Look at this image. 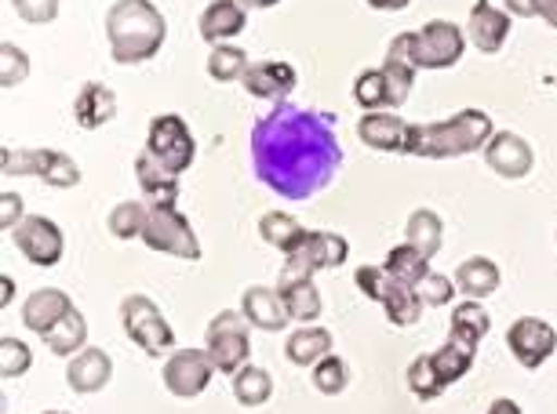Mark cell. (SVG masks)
I'll return each mask as SVG.
<instances>
[{"label": "cell", "mask_w": 557, "mask_h": 414, "mask_svg": "<svg viewBox=\"0 0 557 414\" xmlns=\"http://www.w3.org/2000/svg\"><path fill=\"white\" fill-rule=\"evenodd\" d=\"M343 164L332 116L277 102L251 127V167L285 200H310L332 186Z\"/></svg>", "instance_id": "obj_1"}, {"label": "cell", "mask_w": 557, "mask_h": 414, "mask_svg": "<svg viewBox=\"0 0 557 414\" xmlns=\"http://www.w3.org/2000/svg\"><path fill=\"white\" fill-rule=\"evenodd\" d=\"M107 37L113 62L139 66L164 48L168 23L150 0H117L107 12Z\"/></svg>", "instance_id": "obj_2"}, {"label": "cell", "mask_w": 557, "mask_h": 414, "mask_svg": "<svg viewBox=\"0 0 557 414\" xmlns=\"http://www.w3.org/2000/svg\"><path fill=\"white\" fill-rule=\"evenodd\" d=\"M492 131V116L485 110H462L441 124H412L408 153L426 156V161H451L474 150H485Z\"/></svg>", "instance_id": "obj_3"}, {"label": "cell", "mask_w": 557, "mask_h": 414, "mask_svg": "<svg viewBox=\"0 0 557 414\" xmlns=\"http://www.w3.org/2000/svg\"><path fill=\"white\" fill-rule=\"evenodd\" d=\"M474 356H478V346L448 335V342L441 346L437 353L419 356L408 364V389H412L419 400H434L451 386V381H459L470 367H474Z\"/></svg>", "instance_id": "obj_4"}, {"label": "cell", "mask_w": 557, "mask_h": 414, "mask_svg": "<svg viewBox=\"0 0 557 414\" xmlns=\"http://www.w3.org/2000/svg\"><path fill=\"white\" fill-rule=\"evenodd\" d=\"M401 45L405 59L412 62L416 70H448L462 59V48H467V37L456 23H445V18H434L423 29H412V34H397L394 37Z\"/></svg>", "instance_id": "obj_5"}, {"label": "cell", "mask_w": 557, "mask_h": 414, "mask_svg": "<svg viewBox=\"0 0 557 414\" xmlns=\"http://www.w3.org/2000/svg\"><path fill=\"white\" fill-rule=\"evenodd\" d=\"M357 288H361L368 299L380 302L391 324L397 327H412L419 324V313H423V299L412 284L397 280L394 273H386L383 265H361L357 269Z\"/></svg>", "instance_id": "obj_6"}, {"label": "cell", "mask_w": 557, "mask_h": 414, "mask_svg": "<svg viewBox=\"0 0 557 414\" xmlns=\"http://www.w3.org/2000/svg\"><path fill=\"white\" fill-rule=\"evenodd\" d=\"M143 243L150 251L175 254V259H186V262L201 259V243H197L190 218L178 211V204L150 208V215H146V226H143Z\"/></svg>", "instance_id": "obj_7"}, {"label": "cell", "mask_w": 557, "mask_h": 414, "mask_svg": "<svg viewBox=\"0 0 557 414\" xmlns=\"http://www.w3.org/2000/svg\"><path fill=\"white\" fill-rule=\"evenodd\" d=\"M248 327H251L248 316L234 313V310H223L212 324H208L205 349H208V356H212L215 371H223V375H237V371L248 364V356H251Z\"/></svg>", "instance_id": "obj_8"}, {"label": "cell", "mask_w": 557, "mask_h": 414, "mask_svg": "<svg viewBox=\"0 0 557 414\" xmlns=\"http://www.w3.org/2000/svg\"><path fill=\"white\" fill-rule=\"evenodd\" d=\"M146 153H150L153 161L164 167V172L183 175L186 167L194 164V156H197L194 131L186 127L183 116H175V113L153 116L150 135H146Z\"/></svg>", "instance_id": "obj_9"}, {"label": "cell", "mask_w": 557, "mask_h": 414, "mask_svg": "<svg viewBox=\"0 0 557 414\" xmlns=\"http://www.w3.org/2000/svg\"><path fill=\"white\" fill-rule=\"evenodd\" d=\"M121 324H124V331H128V338L143 349V353L164 356V353H172V349H175L172 324L164 321V313L157 310L146 294H128V299H124Z\"/></svg>", "instance_id": "obj_10"}, {"label": "cell", "mask_w": 557, "mask_h": 414, "mask_svg": "<svg viewBox=\"0 0 557 414\" xmlns=\"http://www.w3.org/2000/svg\"><path fill=\"white\" fill-rule=\"evenodd\" d=\"M0 172L8 175H37L55 189H73L81 183V167L73 156L59 150H4Z\"/></svg>", "instance_id": "obj_11"}, {"label": "cell", "mask_w": 557, "mask_h": 414, "mask_svg": "<svg viewBox=\"0 0 557 414\" xmlns=\"http://www.w3.org/2000/svg\"><path fill=\"white\" fill-rule=\"evenodd\" d=\"M277 291H281V299H285L288 316H292V321H299V324L318 321L321 310H324L321 291L313 288V269L307 262H299L296 254H288V262L281 265Z\"/></svg>", "instance_id": "obj_12"}, {"label": "cell", "mask_w": 557, "mask_h": 414, "mask_svg": "<svg viewBox=\"0 0 557 414\" xmlns=\"http://www.w3.org/2000/svg\"><path fill=\"white\" fill-rule=\"evenodd\" d=\"M15 248L26 254L29 262L48 269V265H59L62 254H66V240H62V229L45 215H26L18 226L12 229Z\"/></svg>", "instance_id": "obj_13"}, {"label": "cell", "mask_w": 557, "mask_h": 414, "mask_svg": "<svg viewBox=\"0 0 557 414\" xmlns=\"http://www.w3.org/2000/svg\"><path fill=\"white\" fill-rule=\"evenodd\" d=\"M212 356L208 349H183V353H172L164 364V386L172 397H183V400H194L201 397L212 381Z\"/></svg>", "instance_id": "obj_14"}, {"label": "cell", "mask_w": 557, "mask_h": 414, "mask_svg": "<svg viewBox=\"0 0 557 414\" xmlns=\"http://www.w3.org/2000/svg\"><path fill=\"white\" fill-rule=\"evenodd\" d=\"M507 346H510V353H513V360H518L521 367L535 371V367H543L546 360L554 356L557 331L546 321H540V316H521V321L510 324Z\"/></svg>", "instance_id": "obj_15"}, {"label": "cell", "mask_w": 557, "mask_h": 414, "mask_svg": "<svg viewBox=\"0 0 557 414\" xmlns=\"http://www.w3.org/2000/svg\"><path fill=\"white\" fill-rule=\"evenodd\" d=\"M357 138L368 146V150L380 153H408V138H412V124L401 121L391 110H375L364 113L361 124H357Z\"/></svg>", "instance_id": "obj_16"}, {"label": "cell", "mask_w": 557, "mask_h": 414, "mask_svg": "<svg viewBox=\"0 0 557 414\" xmlns=\"http://www.w3.org/2000/svg\"><path fill=\"white\" fill-rule=\"evenodd\" d=\"M485 161H488L492 172L503 175V178H524L532 172L535 156H532V146L524 142L521 135L496 131L488 138V146H485Z\"/></svg>", "instance_id": "obj_17"}, {"label": "cell", "mask_w": 557, "mask_h": 414, "mask_svg": "<svg viewBox=\"0 0 557 414\" xmlns=\"http://www.w3.org/2000/svg\"><path fill=\"white\" fill-rule=\"evenodd\" d=\"M245 91L256 95V99H270V102H285L299 84V73L288 66V62H251L245 70Z\"/></svg>", "instance_id": "obj_18"}, {"label": "cell", "mask_w": 557, "mask_h": 414, "mask_svg": "<svg viewBox=\"0 0 557 414\" xmlns=\"http://www.w3.org/2000/svg\"><path fill=\"white\" fill-rule=\"evenodd\" d=\"M467 34H470V40H474L478 51L492 55V51H499L510 37V12L507 8H496L492 0H478V4L470 8Z\"/></svg>", "instance_id": "obj_19"}, {"label": "cell", "mask_w": 557, "mask_h": 414, "mask_svg": "<svg viewBox=\"0 0 557 414\" xmlns=\"http://www.w3.org/2000/svg\"><path fill=\"white\" fill-rule=\"evenodd\" d=\"M77 305L70 302V294L66 291H59V288H40L34 291L26 299L23 305V324L29 327V331H37L40 338H45L51 327H55L62 316H70Z\"/></svg>", "instance_id": "obj_20"}, {"label": "cell", "mask_w": 557, "mask_h": 414, "mask_svg": "<svg viewBox=\"0 0 557 414\" xmlns=\"http://www.w3.org/2000/svg\"><path fill=\"white\" fill-rule=\"evenodd\" d=\"M73 116L84 131H96V127H107L113 116H117V95L113 88L99 80H88L84 88L77 91V102H73Z\"/></svg>", "instance_id": "obj_21"}, {"label": "cell", "mask_w": 557, "mask_h": 414, "mask_svg": "<svg viewBox=\"0 0 557 414\" xmlns=\"http://www.w3.org/2000/svg\"><path fill=\"white\" fill-rule=\"evenodd\" d=\"M240 313L248 316L251 327H262V331H285L292 321L277 288H248L245 299H240Z\"/></svg>", "instance_id": "obj_22"}, {"label": "cell", "mask_w": 557, "mask_h": 414, "mask_svg": "<svg viewBox=\"0 0 557 414\" xmlns=\"http://www.w3.org/2000/svg\"><path fill=\"white\" fill-rule=\"evenodd\" d=\"M110 375H113V360L102 353V349L88 346V349H81V353L70 360L66 381H70L73 392H84V397H88V392L107 389Z\"/></svg>", "instance_id": "obj_23"}, {"label": "cell", "mask_w": 557, "mask_h": 414, "mask_svg": "<svg viewBox=\"0 0 557 414\" xmlns=\"http://www.w3.org/2000/svg\"><path fill=\"white\" fill-rule=\"evenodd\" d=\"M135 178H139V189H143V197H146V208L178 204V175L164 172V167L157 164L150 153H143L139 161H135Z\"/></svg>", "instance_id": "obj_24"}, {"label": "cell", "mask_w": 557, "mask_h": 414, "mask_svg": "<svg viewBox=\"0 0 557 414\" xmlns=\"http://www.w3.org/2000/svg\"><path fill=\"white\" fill-rule=\"evenodd\" d=\"M245 23H248V15L237 0H212V4L201 12L197 29H201V37L208 45H223V40L237 37L240 29H245Z\"/></svg>", "instance_id": "obj_25"}, {"label": "cell", "mask_w": 557, "mask_h": 414, "mask_svg": "<svg viewBox=\"0 0 557 414\" xmlns=\"http://www.w3.org/2000/svg\"><path fill=\"white\" fill-rule=\"evenodd\" d=\"M346 254H350V243H346L339 233H310L307 243L296 251V259L299 262H307L313 273L318 269H335V265H343L346 262Z\"/></svg>", "instance_id": "obj_26"}, {"label": "cell", "mask_w": 557, "mask_h": 414, "mask_svg": "<svg viewBox=\"0 0 557 414\" xmlns=\"http://www.w3.org/2000/svg\"><path fill=\"white\" fill-rule=\"evenodd\" d=\"M499 284H503V276H499V265L492 262V259H467L456 269V288L462 294H470V299H485V294L492 291H499Z\"/></svg>", "instance_id": "obj_27"}, {"label": "cell", "mask_w": 557, "mask_h": 414, "mask_svg": "<svg viewBox=\"0 0 557 414\" xmlns=\"http://www.w3.org/2000/svg\"><path fill=\"white\" fill-rule=\"evenodd\" d=\"M329 353H332V331H329V327H302V331L292 335L288 346H285L288 364H296V367L321 364Z\"/></svg>", "instance_id": "obj_28"}, {"label": "cell", "mask_w": 557, "mask_h": 414, "mask_svg": "<svg viewBox=\"0 0 557 414\" xmlns=\"http://www.w3.org/2000/svg\"><path fill=\"white\" fill-rule=\"evenodd\" d=\"M259 237L267 240L270 248L285 251V254H296L302 243H307L310 233L302 229L292 215H285V211H270V215L259 218Z\"/></svg>", "instance_id": "obj_29"}, {"label": "cell", "mask_w": 557, "mask_h": 414, "mask_svg": "<svg viewBox=\"0 0 557 414\" xmlns=\"http://www.w3.org/2000/svg\"><path fill=\"white\" fill-rule=\"evenodd\" d=\"M405 243H412L419 254H426V259H434L441 251V237H445V226H441V218L434 215L430 208H419L408 215V226H405Z\"/></svg>", "instance_id": "obj_30"}, {"label": "cell", "mask_w": 557, "mask_h": 414, "mask_svg": "<svg viewBox=\"0 0 557 414\" xmlns=\"http://www.w3.org/2000/svg\"><path fill=\"white\" fill-rule=\"evenodd\" d=\"M354 102L361 110L375 113V110H394V91H391V80H386L383 66L380 70H364L361 77L354 80Z\"/></svg>", "instance_id": "obj_31"}, {"label": "cell", "mask_w": 557, "mask_h": 414, "mask_svg": "<svg viewBox=\"0 0 557 414\" xmlns=\"http://www.w3.org/2000/svg\"><path fill=\"white\" fill-rule=\"evenodd\" d=\"M488 331H492V321H488L485 305H481L478 299H467L451 310V335L462 338V342L478 346Z\"/></svg>", "instance_id": "obj_32"}, {"label": "cell", "mask_w": 557, "mask_h": 414, "mask_svg": "<svg viewBox=\"0 0 557 414\" xmlns=\"http://www.w3.org/2000/svg\"><path fill=\"white\" fill-rule=\"evenodd\" d=\"M84 338H88V321H84V316L73 310L70 316H62V321L45 335V346L55 356H70V353H81Z\"/></svg>", "instance_id": "obj_33"}, {"label": "cell", "mask_w": 557, "mask_h": 414, "mask_svg": "<svg viewBox=\"0 0 557 414\" xmlns=\"http://www.w3.org/2000/svg\"><path fill=\"white\" fill-rule=\"evenodd\" d=\"M234 397L237 403H245V407H262L270 397H273V378H270V371H262V367H251L245 364L234 375Z\"/></svg>", "instance_id": "obj_34"}, {"label": "cell", "mask_w": 557, "mask_h": 414, "mask_svg": "<svg viewBox=\"0 0 557 414\" xmlns=\"http://www.w3.org/2000/svg\"><path fill=\"white\" fill-rule=\"evenodd\" d=\"M383 269L394 273L397 280H405V284H412V288H419V284L426 280V273H430V259H426V254H419L412 243H401V248H394L391 254H386Z\"/></svg>", "instance_id": "obj_35"}, {"label": "cell", "mask_w": 557, "mask_h": 414, "mask_svg": "<svg viewBox=\"0 0 557 414\" xmlns=\"http://www.w3.org/2000/svg\"><path fill=\"white\" fill-rule=\"evenodd\" d=\"M383 73L386 80H391V91H394V110L408 99V91H412V80H416V66L405 59V51L397 40H391V48H386V62H383Z\"/></svg>", "instance_id": "obj_36"}, {"label": "cell", "mask_w": 557, "mask_h": 414, "mask_svg": "<svg viewBox=\"0 0 557 414\" xmlns=\"http://www.w3.org/2000/svg\"><path fill=\"white\" fill-rule=\"evenodd\" d=\"M245 70H248V55L234 45H215L212 55H208V77L219 80V84L245 77Z\"/></svg>", "instance_id": "obj_37"}, {"label": "cell", "mask_w": 557, "mask_h": 414, "mask_svg": "<svg viewBox=\"0 0 557 414\" xmlns=\"http://www.w3.org/2000/svg\"><path fill=\"white\" fill-rule=\"evenodd\" d=\"M146 215H150V208H143L139 200H121V204L110 211V233H113L117 240L143 237Z\"/></svg>", "instance_id": "obj_38"}, {"label": "cell", "mask_w": 557, "mask_h": 414, "mask_svg": "<svg viewBox=\"0 0 557 414\" xmlns=\"http://www.w3.org/2000/svg\"><path fill=\"white\" fill-rule=\"evenodd\" d=\"M346 381H350V371L339 356H324L321 364H313V389L321 392V397H339L346 389Z\"/></svg>", "instance_id": "obj_39"}, {"label": "cell", "mask_w": 557, "mask_h": 414, "mask_svg": "<svg viewBox=\"0 0 557 414\" xmlns=\"http://www.w3.org/2000/svg\"><path fill=\"white\" fill-rule=\"evenodd\" d=\"M29 364H34V353H29V346L23 338H4V342H0V375H4V381L23 378Z\"/></svg>", "instance_id": "obj_40"}, {"label": "cell", "mask_w": 557, "mask_h": 414, "mask_svg": "<svg viewBox=\"0 0 557 414\" xmlns=\"http://www.w3.org/2000/svg\"><path fill=\"white\" fill-rule=\"evenodd\" d=\"M29 77V59H26V51L23 48H15V45H0V88H18Z\"/></svg>", "instance_id": "obj_41"}, {"label": "cell", "mask_w": 557, "mask_h": 414, "mask_svg": "<svg viewBox=\"0 0 557 414\" xmlns=\"http://www.w3.org/2000/svg\"><path fill=\"white\" fill-rule=\"evenodd\" d=\"M419 299H423V305H448L451 299H456V280H448L445 273H426V280L419 284Z\"/></svg>", "instance_id": "obj_42"}, {"label": "cell", "mask_w": 557, "mask_h": 414, "mask_svg": "<svg viewBox=\"0 0 557 414\" xmlns=\"http://www.w3.org/2000/svg\"><path fill=\"white\" fill-rule=\"evenodd\" d=\"M12 4L18 18H26V23H34V26L55 23V15H59V0H12Z\"/></svg>", "instance_id": "obj_43"}, {"label": "cell", "mask_w": 557, "mask_h": 414, "mask_svg": "<svg viewBox=\"0 0 557 414\" xmlns=\"http://www.w3.org/2000/svg\"><path fill=\"white\" fill-rule=\"evenodd\" d=\"M507 12L518 18H532L540 15L557 29V0H507Z\"/></svg>", "instance_id": "obj_44"}, {"label": "cell", "mask_w": 557, "mask_h": 414, "mask_svg": "<svg viewBox=\"0 0 557 414\" xmlns=\"http://www.w3.org/2000/svg\"><path fill=\"white\" fill-rule=\"evenodd\" d=\"M23 218H26V211H23V197H18V193H4V197H0V229L12 233Z\"/></svg>", "instance_id": "obj_45"}, {"label": "cell", "mask_w": 557, "mask_h": 414, "mask_svg": "<svg viewBox=\"0 0 557 414\" xmlns=\"http://www.w3.org/2000/svg\"><path fill=\"white\" fill-rule=\"evenodd\" d=\"M368 4H372L375 12H401V8H408L412 0H368Z\"/></svg>", "instance_id": "obj_46"}, {"label": "cell", "mask_w": 557, "mask_h": 414, "mask_svg": "<svg viewBox=\"0 0 557 414\" xmlns=\"http://www.w3.org/2000/svg\"><path fill=\"white\" fill-rule=\"evenodd\" d=\"M15 299V280H12V276H0V305H4V310H8V302H12Z\"/></svg>", "instance_id": "obj_47"}, {"label": "cell", "mask_w": 557, "mask_h": 414, "mask_svg": "<svg viewBox=\"0 0 557 414\" xmlns=\"http://www.w3.org/2000/svg\"><path fill=\"white\" fill-rule=\"evenodd\" d=\"M488 414H521V407L513 400H492Z\"/></svg>", "instance_id": "obj_48"}, {"label": "cell", "mask_w": 557, "mask_h": 414, "mask_svg": "<svg viewBox=\"0 0 557 414\" xmlns=\"http://www.w3.org/2000/svg\"><path fill=\"white\" fill-rule=\"evenodd\" d=\"M240 8H273V4H281V0H237Z\"/></svg>", "instance_id": "obj_49"}, {"label": "cell", "mask_w": 557, "mask_h": 414, "mask_svg": "<svg viewBox=\"0 0 557 414\" xmlns=\"http://www.w3.org/2000/svg\"><path fill=\"white\" fill-rule=\"evenodd\" d=\"M45 414H66V411H45Z\"/></svg>", "instance_id": "obj_50"}]
</instances>
